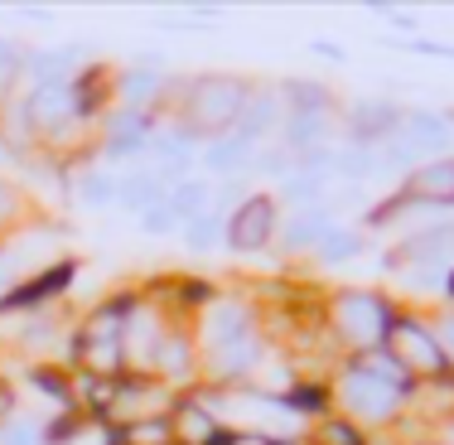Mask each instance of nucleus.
Masks as SVG:
<instances>
[{
    "label": "nucleus",
    "mask_w": 454,
    "mask_h": 445,
    "mask_svg": "<svg viewBox=\"0 0 454 445\" xmlns=\"http://www.w3.org/2000/svg\"><path fill=\"white\" fill-rule=\"evenodd\" d=\"M126 306H106L97 310L78 334V358L88 363L92 377H112L121 368V354H126V339H121V324H126Z\"/></svg>",
    "instance_id": "1"
},
{
    "label": "nucleus",
    "mask_w": 454,
    "mask_h": 445,
    "mask_svg": "<svg viewBox=\"0 0 454 445\" xmlns=\"http://www.w3.org/2000/svg\"><path fill=\"white\" fill-rule=\"evenodd\" d=\"M387 354H396V363H402L406 373H420V377H440L450 368L440 339L420 320H411V314H396L392 320V330H387Z\"/></svg>",
    "instance_id": "2"
},
{
    "label": "nucleus",
    "mask_w": 454,
    "mask_h": 445,
    "mask_svg": "<svg viewBox=\"0 0 454 445\" xmlns=\"http://www.w3.org/2000/svg\"><path fill=\"white\" fill-rule=\"evenodd\" d=\"M247 102H252V92H247L237 78H203L199 88L189 92V116H193V126H203V131H223V126L242 122Z\"/></svg>",
    "instance_id": "3"
},
{
    "label": "nucleus",
    "mask_w": 454,
    "mask_h": 445,
    "mask_svg": "<svg viewBox=\"0 0 454 445\" xmlns=\"http://www.w3.org/2000/svg\"><path fill=\"white\" fill-rule=\"evenodd\" d=\"M339 330L343 339L363 344V349H372V344H387V330H392V306H387L382 296H372V290H348V296H339Z\"/></svg>",
    "instance_id": "4"
},
{
    "label": "nucleus",
    "mask_w": 454,
    "mask_h": 445,
    "mask_svg": "<svg viewBox=\"0 0 454 445\" xmlns=\"http://www.w3.org/2000/svg\"><path fill=\"white\" fill-rule=\"evenodd\" d=\"M271 227H276V203L266 199V194H252V199H247L242 209L232 213V227H227V237H232L237 252H256V247H266Z\"/></svg>",
    "instance_id": "5"
},
{
    "label": "nucleus",
    "mask_w": 454,
    "mask_h": 445,
    "mask_svg": "<svg viewBox=\"0 0 454 445\" xmlns=\"http://www.w3.org/2000/svg\"><path fill=\"white\" fill-rule=\"evenodd\" d=\"M343 401H348L353 411H363V417H392V407L402 401V393H396L392 383H382V377L353 368V373L343 377Z\"/></svg>",
    "instance_id": "6"
},
{
    "label": "nucleus",
    "mask_w": 454,
    "mask_h": 445,
    "mask_svg": "<svg viewBox=\"0 0 454 445\" xmlns=\"http://www.w3.org/2000/svg\"><path fill=\"white\" fill-rule=\"evenodd\" d=\"M396 136L411 146V155H445L450 150V126L445 116H430V112H416L396 126Z\"/></svg>",
    "instance_id": "7"
},
{
    "label": "nucleus",
    "mask_w": 454,
    "mask_h": 445,
    "mask_svg": "<svg viewBox=\"0 0 454 445\" xmlns=\"http://www.w3.org/2000/svg\"><path fill=\"white\" fill-rule=\"evenodd\" d=\"M454 203V160H430L406 184V203Z\"/></svg>",
    "instance_id": "8"
},
{
    "label": "nucleus",
    "mask_w": 454,
    "mask_h": 445,
    "mask_svg": "<svg viewBox=\"0 0 454 445\" xmlns=\"http://www.w3.org/2000/svg\"><path fill=\"white\" fill-rule=\"evenodd\" d=\"M78 112V92H73V83H39L35 92H29V116L35 122H68V116Z\"/></svg>",
    "instance_id": "9"
},
{
    "label": "nucleus",
    "mask_w": 454,
    "mask_h": 445,
    "mask_svg": "<svg viewBox=\"0 0 454 445\" xmlns=\"http://www.w3.org/2000/svg\"><path fill=\"white\" fill-rule=\"evenodd\" d=\"M169 431H175L179 445H218V421H213L199 401H179Z\"/></svg>",
    "instance_id": "10"
},
{
    "label": "nucleus",
    "mask_w": 454,
    "mask_h": 445,
    "mask_svg": "<svg viewBox=\"0 0 454 445\" xmlns=\"http://www.w3.org/2000/svg\"><path fill=\"white\" fill-rule=\"evenodd\" d=\"M169 213L189 227V223H199V219H208V184H199V179H179L175 184V194H169Z\"/></svg>",
    "instance_id": "11"
},
{
    "label": "nucleus",
    "mask_w": 454,
    "mask_h": 445,
    "mask_svg": "<svg viewBox=\"0 0 454 445\" xmlns=\"http://www.w3.org/2000/svg\"><path fill=\"white\" fill-rule=\"evenodd\" d=\"M116 194L126 199V209L150 213V209H160V203H165V179H160V175H131V179L116 184Z\"/></svg>",
    "instance_id": "12"
},
{
    "label": "nucleus",
    "mask_w": 454,
    "mask_h": 445,
    "mask_svg": "<svg viewBox=\"0 0 454 445\" xmlns=\"http://www.w3.org/2000/svg\"><path fill=\"white\" fill-rule=\"evenodd\" d=\"M396 126H402V122H396V112H392V107H382V102H358V107H353V131H358L363 140H372V136L387 140Z\"/></svg>",
    "instance_id": "13"
},
{
    "label": "nucleus",
    "mask_w": 454,
    "mask_h": 445,
    "mask_svg": "<svg viewBox=\"0 0 454 445\" xmlns=\"http://www.w3.org/2000/svg\"><path fill=\"white\" fill-rule=\"evenodd\" d=\"M252 363H256V339H252V334H242V339H227V344H218V373L237 377V373H247Z\"/></svg>",
    "instance_id": "14"
},
{
    "label": "nucleus",
    "mask_w": 454,
    "mask_h": 445,
    "mask_svg": "<svg viewBox=\"0 0 454 445\" xmlns=\"http://www.w3.org/2000/svg\"><path fill=\"white\" fill-rule=\"evenodd\" d=\"M353 368H363V373H372V377H382V383H392L396 393H406V383H411V373H406V368L396 363L392 354H382V349L363 354V358H358V363H353Z\"/></svg>",
    "instance_id": "15"
},
{
    "label": "nucleus",
    "mask_w": 454,
    "mask_h": 445,
    "mask_svg": "<svg viewBox=\"0 0 454 445\" xmlns=\"http://www.w3.org/2000/svg\"><path fill=\"white\" fill-rule=\"evenodd\" d=\"M68 276H73V266H53L44 281H29L25 290H15V296H10L5 306H10V310H15V306H35V300H44V296H53V290L68 286Z\"/></svg>",
    "instance_id": "16"
},
{
    "label": "nucleus",
    "mask_w": 454,
    "mask_h": 445,
    "mask_svg": "<svg viewBox=\"0 0 454 445\" xmlns=\"http://www.w3.org/2000/svg\"><path fill=\"white\" fill-rule=\"evenodd\" d=\"M324 233H329V219H324L319 209H309V213H300V219L286 227V242L290 247H319Z\"/></svg>",
    "instance_id": "17"
},
{
    "label": "nucleus",
    "mask_w": 454,
    "mask_h": 445,
    "mask_svg": "<svg viewBox=\"0 0 454 445\" xmlns=\"http://www.w3.org/2000/svg\"><path fill=\"white\" fill-rule=\"evenodd\" d=\"M247 140L242 136H232V140H213V146H208V170H227V175H232V170H242L247 165Z\"/></svg>",
    "instance_id": "18"
},
{
    "label": "nucleus",
    "mask_w": 454,
    "mask_h": 445,
    "mask_svg": "<svg viewBox=\"0 0 454 445\" xmlns=\"http://www.w3.org/2000/svg\"><path fill=\"white\" fill-rule=\"evenodd\" d=\"M73 68V53H35L29 59V73H35L39 83H68L63 73Z\"/></svg>",
    "instance_id": "19"
},
{
    "label": "nucleus",
    "mask_w": 454,
    "mask_h": 445,
    "mask_svg": "<svg viewBox=\"0 0 454 445\" xmlns=\"http://www.w3.org/2000/svg\"><path fill=\"white\" fill-rule=\"evenodd\" d=\"M358 237L353 233H339V227H329V233H324V242H319V257L324 262H348V257H358Z\"/></svg>",
    "instance_id": "20"
},
{
    "label": "nucleus",
    "mask_w": 454,
    "mask_h": 445,
    "mask_svg": "<svg viewBox=\"0 0 454 445\" xmlns=\"http://www.w3.org/2000/svg\"><path fill=\"white\" fill-rule=\"evenodd\" d=\"M271 116H276V102H271V97H256L252 112H242V140L262 136L266 126H271Z\"/></svg>",
    "instance_id": "21"
},
{
    "label": "nucleus",
    "mask_w": 454,
    "mask_h": 445,
    "mask_svg": "<svg viewBox=\"0 0 454 445\" xmlns=\"http://www.w3.org/2000/svg\"><path fill=\"white\" fill-rule=\"evenodd\" d=\"M324 136V116L319 112H295L290 116V140L295 146H309V140H319Z\"/></svg>",
    "instance_id": "22"
},
{
    "label": "nucleus",
    "mask_w": 454,
    "mask_h": 445,
    "mask_svg": "<svg viewBox=\"0 0 454 445\" xmlns=\"http://www.w3.org/2000/svg\"><path fill=\"white\" fill-rule=\"evenodd\" d=\"M78 194H82V203H88V209H102V203L116 199V184L106 179V175H88V179L78 184Z\"/></svg>",
    "instance_id": "23"
},
{
    "label": "nucleus",
    "mask_w": 454,
    "mask_h": 445,
    "mask_svg": "<svg viewBox=\"0 0 454 445\" xmlns=\"http://www.w3.org/2000/svg\"><path fill=\"white\" fill-rule=\"evenodd\" d=\"M160 354H165V358H155V363L165 368L169 377H184V373H189V344H184V339H165V349H160Z\"/></svg>",
    "instance_id": "24"
},
{
    "label": "nucleus",
    "mask_w": 454,
    "mask_h": 445,
    "mask_svg": "<svg viewBox=\"0 0 454 445\" xmlns=\"http://www.w3.org/2000/svg\"><path fill=\"white\" fill-rule=\"evenodd\" d=\"M184 242H189L193 252H208V247L218 242V219H199V223H189V227H184Z\"/></svg>",
    "instance_id": "25"
},
{
    "label": "nucleus",
    "mask_w": 454,
    "mask_h": 445,
    "mask_svg": "<svg viewBox=\"0 0 454 445\" xmlns=\"http://www.w3.org/2000/svg\"><path fill=\"white\" fill-rule=\"evenodd\" d=\"M286 407L290 411H324L329 397H324V387H295V393H286Z\"/></svg>",
    "instance_id": "26"
},
{
    "label": "nucleus",
    "mask_w": 454,
    "mask_h": 445,
    "mask_svg": "<svg viewBox=\"0 0 454 445\" xmlns=\"http://www.w3.org/2000/svg\"><path fill=\"white\" fill-rule=\"evenodd\" d=\"M131 441H140V445H169V441H175V431H169V421H140V426H131Z\"/></svg>",
    "instance_id": "27"
},
{
    "label": "nucleus",
    "mask_w": 454,
    "mask_h": 445,
    "mask_svg": "<svg viewBox=\"0 0 454 445\" xmlns=\"http://www.w3.org/2000/svg\"><path fill=\"white\" fill-rule=\"evenodd\" d=\"M150 92H155V78H150V73H126V78H121V97H126V102H145Z\"/></svg>",
    "instance_id": "28"
},
{
    "label": "nucleus",
    "mask_w": 454,
    "mask_h": 445,
    "mask_svg": "<svg viewBox=\"0 0 454 445\" xmlns=\"http://www.w3.org/2000/svg\"><path fill=\"white\" fill-rule=\"evenodd\" d=\"M319 441H324V445H363V441H358V431L343 426V421H329V426L319 431Z\"/></svg>",
    "instance_id": "29"
},
{
    "label": "nucleus",
    "mask_w": 454,
    "mask_h": 445,
    "mask_svg": "<svg viewBox=\"0 0 454 445\" xmlns=\"http://www.w3.org/2000/svg\"><path fill=\"white\" fill-rule=\"evenodd\" d=\"M0 445H39V431L35 426H0Z\"/></svg>",
    "instance_id": "30"
},
{
    "label": "nucleus",
    "mask_w": 454,
    "mask_h": 445,
    "mask_svg": "<svg viewBox=\"0 0 454 445\" xmlns=\"http://www.w3.org/2000/svg\"><path fill=\"white\" fill-rule=\"evenodd\" d=\"M175 227V213H169V203H160V209L145 213V233H169Z\"/></svg>",
    "instance_id": "31"
},
{
    "label": "nucleus",
    "mask_w": 454,
    "mask_h": 445,
    "mask_svg": "<svg viewBox=\"0 0 454 445\" xmlns=\"http://www.w3.org/2000/svg\"><path fill=\"white\" fill-rule=\"evenodd\" d=\"M15 73H20V53L10 49L5 39H0V83H10V78H15Z\"/></svg>",
    "instance_id": "32"
},
{
    "label": "nucleus",
    "mask_w": 454,
    "mask_h": 445,
    "mask_svg": "<svg viewBox=\"0 0 454 445\" xmlns=\"http://www.w3.org/2000/svg\"><path fill=\"white\" fill-rule=\"evenodd\" d=\"M218 445H276V441L256 436V431H237V436H218Z\"/></svg>",
    "instance_id": "33"
},
{
    "label": "nucleus",
    "mask_w": 454,
    "mask_h": 445,
    "mask_svg": "<svg viewBox=\"0 0 454 445\" xmlns=\"http://www.w3.org/2000/svg\"><path fill=\"white\" fill-rule=\"evenodd\" d=\"M440 349H445V358H454V314L440 320Z\"/></svg>",
    "instance_id": "34"
},
{
    "label": "nucleus",
    "mask_w": 454,
    "mask_h": 445,
    "mask_svg": "<svg viewBox=\"0 0 454 445\" xmlns=\"http://www.w3.org/2000/svg\"><path fill=\"white\" fill-rule=\"evenodd\" d=\"M10 199H15V194H10V189H5V184H0V213H5V209H10Z\"/></svg>",
    "instance_id": "35"
},
{
    "label": "nucleus",
    "mask_w": 454,
    "mask_h": 445,
    "mask_svg": "<svg viewBox=\"0 0 454 445\" xmlns=\"http://www.w3.org/2000/svg\"><path fill=\"white\" fill-rule=\"evenodd\" d=\"M445 276H450V281H445V286H450V296H454V266H450V271H445Z\"/></svg>",
    "instance_id": "36"
}]
</instances>
